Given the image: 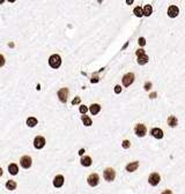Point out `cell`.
Instances as JSON below:
<instances>
[{"instance_id":"6da1fadb","label":"cell","mask_w":185,"mask_h":194,"mask_svg":"<svg viewBox=\"0 0 185 194\" xmlns=\"http://www.w3.org/2000/svg\"><path fill=\"white\" fill-rule=\"evenodd\" d=\"M49 65L52 68H59L61 65V58L59 54H52L49 58Z\"/></svg>"},{"instance_id":"7a4b0ae2","label":"cell","mask_w":185,"mask_h":194,"mask_svg":"<svg viewBox=\"0 0 185 194\" xmlns=\"http://www.w3.org/2000/svg\"><path fill=\"white\" fill-rule=\"evenodd\" d=\"M103 177L106 181H112L116 178V171L112 168H106L103 171Z\"/></svg>"},{"instance_id":"3957f363","label":"cell","mask_w":185,"mask_h":194,"mask_svg":"<svg viewBox=\"0 0 185 194\" xmlns=\"http://www.w3.org/2000/svg\"><path fill=\"white\" fill-rule=\"evenodd\" d=\"M134 133L136 136L139 137H144L147 133V127L144 125V124H136L134 127Z\"/></svg>"},{"instance_id":"277c9868","label":"cell","mask_w":185,"mask_h":194,"mask_svg":"<svg viewBox=\"0 0 185 194\" xmlns=\"http://www.w3.org/2000/svg\"><path fill=\"white\" fill-rule=\"evenodd\" d=\"M122 82H123V86H124V87H130V86L134 82V74H133V73H127V74H125L122 79Z\"/></svg>"},{"instance_id":"5b68a950","label":"cell","mask_w":185,"mask_h":194,"mask_svg":"<svg viewBox=\"0 0 185 194\" xmlns=\"http://www.w3.org/2000/svg\"><path fill=\"white\" fill-rule=\"evenodd\" d=\"M20 164L23 169H29L33 164V160H31L30 156H22L20 158Z\"/></svg>"},{"instance_id":"8992f818","label":"cell","mask_w":185,"mask_h":194,"mask_svg":"<svg viewBox=\"0 0 185 194\" xmlns=\"http://www.w3.org/2000/svg\"><path fill=\"white\" fill-rule=\"evenodd\" d=\"M68 94H69L68 88H61L60 90L58 91L59 101H60L61 103H66V101H67V97H68Z\"/></svg>"},{"instance_id":"52a82bcc","label":"cell","mask_w":185,"mask_h":194,"mask_svg":"<svg viewBox=\"0 0 185 194\" xmlns=\"http://www.w3.org/2000/svg\"><path fill=\"white\" fill-rule=\"evenodd\" d=\"M87 181H88V184H89V186L95 187V186H97L98 183H100V177H98L97 173H92L89 177H88Z\"/></svg>"},{"instance_id":"ba28073f","label":"cell","mask_w":185,"mask_h":194,"mask_svg":"<svg viewBox=\"0 0 185 194\" xmlns=\"http://www.w3.org/2000/svg\"><path fill=\"white\" fill-rule=\"evenodd\" d=\"M160 180H161V177H160V174L157 173V172H153L151 176H149V178H148V183H149V184H151L152 186L159 185Z\"/></svg>"},{"instance_id":"9c48e42d","label":"cell","mask_w":185,"mask_h":194,"mask_svg":"<svg viewBox=\"0 0 185 194\" xmlns=\"http://www.w3.org/2000/svg\"><path fill=\"white\" fill-rule=\"evenodd\" d=\"M45 146V139L41 135L36 136L34 140V147L36 148V149H42V148H44Z\"/></svg>"},{"instance_id":"30bf717a","label":"cell","mask_w":185,"mask_h":194,"mask_svg":"<svg viewBox=\"0 0 185 194\" xmlns=\"http://www.w3.org/2000/svg\"><path fill=\"white\" fill-rule=\"evenodd\" d=\"M64 181H65V179H64V176H61V174H58V176L55 177V179H53V186L57 188H60L61 186L64 185Z\"/></svg>"},{"instance_id":"8fae6325","label":"cell","mask_w":185,"mask_h":194,"mask_svg":"<svg viewBox=\"0 0 185 194\" xmlns=\"http://www.w3.org/2000/svg\"><path fill=\"white\" fill-rule=\"evenodd\" d=\"M178 14H179V9H178L177 6H175V5H172V6H170L168 8L169 17H176V16H178Z\"/></svg>"},{"instance_id":"7c38bea8","label":"cell","mask_w":185,"mask_h":194,"mask_svg":"<svg viewBox=\"0 0 185 194\" xmlns=\"http://www.w3.org/2000/svg\"><path fill=\"white\" fill-rule=\"evenodd\" d=\"M151 134L155 137V139H162V137H163V131L161 128H157V127L152 128Z\"/></svg>"},{"instance_id":"4fadbf2b","label":"cell","mask_w":185,"mask_h":194,"mask_svg":"<svg viewBox=\"0 0 185 194\" xmlns=\"http://www.w3.org/2000/svg\"><path fill=\"white\" fill-rule=\"evenodd\" d=\"M89 111H90L92 114H97V113L101 111V105L100 104H96V103L92 104L89 106Z\"/></svg>"},{"instance_id":"5bb4252c","label":"cell","mask_w":185,"mask_h":194,"mask_svg":"<svg viewBox=\"0 0 185 194\" xmlns=\"http://www.w3.org/2000/svg\"><path fill=\"white\" fill-rule=\"evenodd\" d=\"M139 168V162H132V163H130V164H127L126 165V171L128 172H133V171H135L136 169Z\"/></svg>"},{"instance_id":"9a60e30c","label":"cell","mask_w":185,"mask_h":194,"mask_svg":"<svg viewBox=\"0 0 185 194\" xmlns=\"http://www.w3.org/2000/svg\"><path fill=\"white\" fill-rule=\"evenodd\" d=\"M80 162H81V165H82V166H87V168L92 165V163H93L92 158H90L89 156H83V157L81 158V161H80Z\"/></svg>"},{"instance_id":"2e32d148","label":"cell","mask_w":185,"mask_h":194,"mask_svg":"<svg viewBox=\"0 0 185 194\" xmlns=\"http://www.w3.org/2000/svg\"><path fill=\"white\" fill-rule=\"evenodd\" d=\"M8 171H9V173L12 174V176H15V174H17V172H19V166L16 165V164H14V163L9 164V165H8Z\"/></svg>"},{"instance_id":"e0dca14e","label":"cell","mask_w":185,"mask_h":194,"mask_svg":"<svg viewBox=\"0 0 185 194\" xmlns=\"http://www.w3.org/2000/svg\"><path fill=\"white\" fill-rule=\"evenodd\" d=\"M142 12H144L145 16H151L152 13H153V7L151 6V5H146V6L142 8Z\"/></svg>"},{"instance_id":"ac0fdd59","label":"cell","mask_w":185,"mask_h":194,"mask_svg":"<svg viewBox=\"0 0 185 194\" xmlns=\"http://www.w3.org/2000/svg\"><path fill=\"white\" fill-rule=\"evenodd\" d=\"M177 123H178V120H177V118L175 116H170V117L168 118V125L170 126V127H175L177 125Z\"/></svg>"},{"instance_id":"d6986e66","label":"cell","mask_w":185,"mask_h":194,"mask_svg":"<svg viewBox=\"0 0 185 194\" xmlns=\"http://www.w3.org/2000/svg\"><path fill=\"white\" fill-rule=\"evenodd\" d=\"M37 123H38V121H37V119L35 117H30L27 119V125H28L29 127H35V126L37 125Z\"/></svg>"},{"instance_id":"ffe728a7","label":"cell","mask_w":185,"mask_h":194,"mask_svg":"<svg viewBox=\"0 0 185 194\" xmlns=\"http://www.w3.org/2000/svg\"><path fill=\"white\" fill-rule=\"evenodd\" d=\"M148 60H149V58H148V56H147V54H144V56L138 57V64H139V65H145V64H147V63H148Z\"/></svg>"},{"instance_id":"44dd1931","label":"cell","mask_w":185,"mask_h":194,"mask_svg":"<svg viewBox=\"0 0 185 194\" xmlns=\"http://www.w3.org/2000/svg\"><path fill=\"white\" fill-rule=\"evenodd\" d=\"M6 188L9 191H14L15 188H16V183H15L14 180H8V181L6 183Z\"/></svg>"},{"instance_id":"7402d4cb","label":"cell","mask_w":185,"mask_h":194,"mask_svg":"<svg viewBox=\"0 0 185 194\" xmlns=\"http://www.w3.org/2000/svg\"><path fill=\"white\" fill-rule=\"evenodd\" d=\"M81 119H82V123H83V125H85V126H92L93 120L90 119V118L88 117V116H82Z\"/></svg>"},{"instance_id":"603a6c76","label":"cell","mask_w":185,"mask_h":194,"mask_svg":"<svg viewBox=\"0 0 185 194\" xmlns=\"http://www.w3.org/2000/svg\"><path fill=\"white\" fill-rule=\"evenodd\" d=\"M133 13H134L135 16H138V17H141V16H144V12H142V8H141L140 6L135 7L134 10H133Z\"/></svg>"},{"instance_id":"cb8c5ba5","label":"cell","mask_w":185,"mask_h":194,"mask_svg":"<svg viewBox=\"0 0 185 194\" xmlns=\"http://www.w3.org/2000/svg\"><path fill=\"white\" fill-rule=\"evenodd\" d=\"M79 111H80V113L85 114V113L88 111V107L86 106V105H81V106H80V109H79Z\"/></svg>"},{"instance_id":"d4e9b609","label":"cell","mask_w":185,"mask_h":194,"mask_svg":"<svg viewBox=\"0 0 185 194\" xmlns=\"http://www.w3.org/2000/svg\"><path fill=\"white\" fill-rule=\"evenodd\" d=\"M123 148H125V149H127V148H130V146H131V142L128 141V140H124L123 141Z\"/></svg>"},{"instance_id":"484cf974","label":"cell","mask_w":185,"mask_h":194,"mask_svg":"<svg viewBox=\"0 0 185 194\" xmlns=\"http://www.w3.org/2000/svg\"><path fill=\"white\" fill-rule=\"evenodd\" d=\"M138 43H139V45H140V46H145V45H146V39H145L144 37H140L139 40H138Z\"/></svg>"},{"instance_id":"4316f807","label":"cell","mask_w":185,"mask_h":194,"mask_svg":"<svg viewBox=\"0 0 185 194\" xmlns=\"http://www.w3.org/2000/svg\"><path fill=\"white\" fill-rule=\"evenodd\" d=\"M6 63V60H5V57L2 54H0V67H2Z\"/></svg>"},{"instance_id":"83f0119b","label":"cell","mask_w":185,"mask_h":194,"mask_svg":"<svg viewBox=\"0 0 185 194\" xmlns=\"http://www.w3.org/2000/svg\"><path fill=\"white\" fill-rule=\"evenodd\" d=\"M136 56L138 57H140V56H144V54H146V53H145V50H142V48H139L138 51H136Z\"/></svg>"},{"instance_id":"f1b7e54d","label":"cell","mask_w":185,"mask_h":194,"mask_svg":"<svg viewBox=\"0 0 185 194\" xmlns=\"http://www.w3.org/2000/svg\"><path fill=\"white\" fill-rule=\"evenodd\" d=\"M80 102H81V98H80V97H75V98H74L73 101H72V104L75 105V104H79Z\"/></svg>"},{"instance_id":"f546056e","label":"cell","mask_w":185,"mask_h":194,"mask_svg":"<svg viewBox=\"0 0 185 194\" xmlns=\"http://www.w3.org/2000/svg\"><path fill=\"white\" fill-rule=\"evenodd\" d=\"M115 93H116V94L122 93V87H120V86H116V87H115Z\"/></svg>"},{"instance_id":"4dcf8cb0","label":"cell","mask_w":185,"mask_h":194,"mask_svg":"<svg viewBox=\"0 0 185 194\" xmlns=\"http://www.w3.org/2000/svg\"><path fill=\"white\" fill-rule=\"evenodd\" d=\"M151 88H152V83L151 82H146V84H145V90H149Z\"/></svg>"},{"instance_id":"1f68e13d","label":"cell","mask_w":185,"mask_h":194,"mask_svg":"<svg viewBox=\"0 0 185 194\" xmlns=\"http://www.w3.org/2000/svg\"><path fill=\"white\" fill-rule=\"evenodd\" d=\"M161 194H172V192H171L170 190H165V191H163Z\"/></svg>"},{"instance_id":"d6a6232c","label":"cell","mask_w":185,"mask_h":194,"mask_svg":"<svg viewBox=\"0 0 185 194\" xmlns=\"http://www.w3.org/2000/svg\"><path fill=\"white\" fill-rule=\"evenodd\" d=\"M155 96H156V93H153V94H151V98H155Z\"/></svg>"},{"instance_id":"836d02e7","label":"cell","mask_w":185,"mask_h":194,"mask_svg":"<svg viewBox=\"0 0 185 194\" xmlns=\"http://www.w3.org/2000/svg\"><path fill=\"white\" fill-rule=\"evenodd\" d=\"M85 153V150L83 149H81V150H80V151H79V155H82V154H83Z\"/></svg>"},{"instance_id":"e575fe53","label":"cell","mask_w":185,"mask_h":194,"mask_svg":"<svg viewBox=\"0 0 185 194\" xmlns=\"http://www.w3.org/2000/svg\"><path fill=\"white\" fill-rule=\"evenodd\" d=\"M126 2H127V4H128V5H130V4H132V2H133V1H132V0H127V1H126Z\"/></svg>"},{"instance_id":"d590c367","label":"cell","mask_w":185,"mask_h":194,"mask_svg":"<svg viewBox=\"0 0 185 194\" xmlns=\"http://www.w3.org/2000/svg\"><path fill=\"white\" fill-rule=\"evenodd\" d=\"M1 176H2V169L0 168V177H1Z\"/></svg>"}]
</instances>
